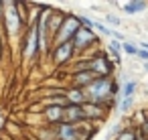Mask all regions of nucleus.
<instances>
[{
    "label": "nucleus",
    "mask_w": 148,
    "mask_h": 140,
    "mask_svg": "<svg viewBox=\"0 0 148 140\" xmlns=\"http://www.w3.org/2000/svg\"><path fill=\"white\" fill-rule=\"evenodd\" d=\"M112 81L114 77H95L85 89V104H95V106H101L106 108V102L112 97Z\"/></svg>",
    "instance_id": "1"
},
{
    "label": "nucleus",
    "mask_w": 148,
    "mask_h": 140,
    "mask_svg": "<svg viewBox=\"0 0 148 140\" xmlns=\"http://www.w3.org/2000/svg\"><path fill=\"white\" fill-rule=\"evenodd\" d=\"M89 71L95 75V77H114V71H116V65L112 63V59L108 57L106 51H95L91 57H89Z\"/></svg>",
    "instance_id": "2"
},
{
    "label": "nucleus",
    "mask_w": 148,
    "mask_h": 140,
    "mask_svg": "<svg viewBox=\"0 0 148 140\" xmlns=\"http://www.w3.org/2000/svg\"><path fill=\"white\" fill-rule=\"evenodd\" d=\"M79 29H81V25H79V19H77V14H73V12H67V14H65V21H63V25H61V29L57 31L55 39H53V45H51V49H53V47H57V45L69 43V41L75 37V33H77Z\"/></svg>",
    "instance_id": "3"
},
{
    "label": "nucleus",
    "mask_w": 148,
    "mask_h": 140,
    "mask_svg": "<svg viewBox=\"0 0 148 140\" xmlns=\"http://www.w3.org/2000/svg\"><path fill=\"white\" fill-rule=\"evenodd\" d=\"M71 43H73V47H75V55H77V53L81 55V53H85V51L97 47V45H99V37L95 35V31L79 29V31L75 33V37L71 39Z\"/></svg>",
    "instance_id": "4"
},
{
    "label": "nucleus",
    "mask_w": 148,
    "mask_h": 140,
    "mask_svg": "<svg viewBox=\"0 0 148 140\" xmlns=\"http://www.w3.org/2000/svg\"><path fill=\"white\" fill-rule=\"evenodd\" d=\"M39 14V12H37ZM23 55H25V59H29V61H33V59H37L41 53H39V35H37V16H35V21L31 23V27H29V31H27V35H25V41H23Z\"/></svg>",
    "instance_id": "5"
},
{
    "label": "nucleus",
    "mask_w": 148,
    "mask_h": 140,
    "mask_svg": "<svg viewBox=\"0 0 148 140\" xmlns=\"http://www.w3.org/2000/svg\"><path fill=\"white\" fill-rule=\"evenodd\" d=\"M51 59H53V63L57 67H65V65L73 63L75 61V47H73V43L69 41V43L53 47L51 49Z\"/></svg>",
    "instance_id": "6"
},
{
    "label": "nucleus",
    "mask_w": 148,
    "mask_h": 140,
    "mask_svg": "<svg viewBox=\"0 0 148 140\" xmlns=\"http://www.w3.org/2000/svg\"><path fill=\"white\" fill-rule=\"evenodd\" d=\"M4 25H6L8 35H16V33L21 31V27H25V25H23V21H21V16H18L16 2L6 4V10H4Z\"/></svg>",
    "instance_id": "7"
},
{
    "label": "nucleus",
    "mask_w": 148,
    "mask_h": 140,
    "mask_svg": "<svg viewBox=\"0 0 148 140\" xmlns=\"http://www.w3.org/2000/svg\"><path fill=\"white\" fill-rule=\"evenodd\" d=\"M63 122H67V124H83V122H87L85 114H83V108L75 106V104H67L63 108Z\"/></svg>",
    "instance_id": "8"
},
{
    "label": "nucleus",
    "mask_w": 148,
    "mask_h": 140,
    "mask_svg": "<svg viewBox=\"0 0 148 140\" xmlns=\"http://www.w3.org/2000/svg\"><path fill=\"white\" fill-rule=\"evenodd\" d=\"M81 108H83L85 120H87V122H91V124H97V122L106 120V116L110 114L106 108H101V106H95V104H83Z\"/></svg>",
    "instance_id": "9"
},
{
    "label": "nucleus",
    "mask_w": 148,
    "mask_h": 140,
    "mask_svg": "<svg viewBox=\"0 0 148 140\" xmlns=\"http://www.w3.org/2000/svg\"><path fill=\"white\" fill-rule=\"evenodd\" d=\"M65 106H67V104H65ZM65 106H47V108L43 110L45 120H47L51 126L61 124V122H63V108H65Z\"/></svg>",
    "instance_id": "10"
},
{
    "label": "nucleus",
    "mask_w": 148,
    "mask_h": 140,
    "mask_svg": "<svg viewBox=\"0 0 148 140\" xmlns=\"http://www.w3.org/2000/svg\"><path fill=\"white\" fill-rule=\"evenodd\" d=\"M95 79V75L91 71H81V73H73L71 75V87H77V89H85L91 81Z\"/></svg>",
    "instance_id": "11"
},
{
    "label": "nucleus",
    "mask_w": 148,
    "mask_h": 140,
    "mask_svg": "<svg viewBox=\"0 0 148 140\" xmlns=\"http://www.w3.org/2000/svg\"><path fill=\"white\" fill-rule=\"evenodd\" d=\"M120 8H122V12L134 16V14H140V12L146 10L148 8V2H146V0H130V2H124Z\"/></svg>",
    "instance_id": "12"
},
{
    "label": "nucleus",
    "mask_w": 148,
    "mask_h": 140,
    "mask_svg": "<svg viewBox=\"0 0 148 140\" xmlns=\"http://www.w3.org/2000/svg\"><path fill=\"white\" fill-rule=\"evenodd\" d=\"M65 97H67V104H75V106H83L87 102L83 89H77V87H69L65 91Z\"/></svg>",
    "instance_id": "13"
},
{
    "label": "nucleus",
    "mask_w": 148,
    "mask_h": 140,
    "mask_svg": "<svg viewBox=\"0 0 148 140\" xmlns=\"http://www.w3.org/2000/svg\"><path fill=\"white\" fill-rule=\"evenodd\" d=\"M134 108H136V97H118V106H116L118 114H130Z\"/></svg>",
    "instance_id": "14"
},
{
    "label": "nucleus",
    "mask_w": 148,
    "mask_h": 140,
    "mask_svg": "<svg viewBox=\"0 0 148 140\" xmlns=\"http://www.w3.org/2000/svg\"><path fill=\"white\" fill-rule=\"evenodd\" d=\"M136 91H138V81L136 79H130V81L120 85V97H136Z\"/></svg>",
    "instance_id": "15"
},
{
    "label": "nucleus",
    "mask_w": 148,
    "mask_h": 140,
    "mask_svg": "<svg viewBox=\"0 0 148 140\" xmlns=\"http://www.w3.org/2000/svg\"><path fill=\"white\" fill-rule=\"evenodd\" d=\"M136 138H138V130L134 126H124V130L114 140H136Z\"/></svg>",
    "instance_id": "16"
},
{
    "label": "nucleus",
    "mask_w": 148,
    "mask_h": 140,
    "mask_svg": "<svg viewBox=\"0 0 148 140\" xmlns=\"http://www.w3.org/2000/svg\"><path fill=\"white\" fill-rule=\"evenodd\" d=\"M93 31H97L101 37H112V29L101 21H93Z\"/></svg>",
    "instance_id": "17"
},
{
    "label": "nucleus",
    "mask_w": 148,
    "mask_h": 140,
    "mask_svg": "<svg viewBox=\"0 0 148 140\" xmlns=\"http://www.w3.org/2000/svg\"><path fill=\"white\" fill-rule=\"evenodd\" d=\"M138 45H134L132 41H124L122 43V53H126V55H130V57H136V53H138Z\"/></svg>",
    "instance_id": "18"
},
{
    "label": "nucleus",
    "mask_w": 148,
    "mask_h": 140,
    "mask_svg": "<svg viewBox=\"0 0 148 140\" xmlns=\"http://www.w3.org/2000/svg\"><path fill=\"white\" fill-rule=\"evenodd\" d=\"M122 130H124V124H122V122H116V124L108 130V140H114V138H116Z\"/></svg>",
    "instance_id": "19"
},
{
    "label": "nucleus",
    "mask_w": 148,
    "mask_h": 140,
    "mask_svg": "<svg viewBox=\"0 0 148 140\" xmlns=\"http://www.w3.org/2000/svg\"><path fill=\"white\" fill-rule=\"evenodd\" d=\"M138 136H140L142 140H148V118H146L142 124H138Z\"/></svg>",
    "instance_id": "20"
},
{
    "label": "nucleus",
    "mask_w": 148,
    "mask_h": 140,
    "mask_svg": "<svg viewBox=\"0 0 148 140\" xmlns=\"http://www.w3.org/2000/svg\"><path fill=\"white\" fill-rule=\"evenodd\" d=\"M106 23H110L114 27H122V19L116 16V14H106Z\"/></svg>",
    "instance_id": "21"
},
{
    "label": "nucleus",
    "mask_w": 148,
    "mask_h": 140,
    "mask_svg": "<svg viewBox=\"0 0 148 140\" xmlns=\"http://www.w3.org/2000/svg\"><path fill=\"white\" fill-rule=\"evenodd\" d=\"M112 39H114V41H118V43L128 41V39H126V35H124L122 31H116V29H112Z\"/></svg>",
    "instance_id": "22"
},
{
    "label": "nucleus",
    "mask_w": 148,
    "mask_h": 140,
    "mask_svg": "<svg viewBox=\"0 0 148 140\" xmlns=\"http://www.w3.org/2000/svg\"><path fill=\"white\" fill-rule=\"evenodd\" d=\"M106 49H114V51L122 53V43H118V41H114V39H112V41L108 43V47H106Z\"/></svg>",
    "instance_id": "23"
},
{
    "label": "nucleus",
    "mask_w": 148,
    "mask_h": 140,
    "mask_svg": "<svg viewBox=\"0 0 148 140\" xmlns=\"http://www.w3.org/2000/svg\"><path fill=\"white\" fill-rule=\"evenodd\" d=\"M136 57H138V59H140L142 63H148V51H142V49H138Z\"/></svg>",
    "instance_id": "24"
},
{
    "label": "nucleus",
    "mask_w": 148,
    "mask_h": 140,
    "mask_svg": "<svg viewBox=\"0 0 148 140\" xmlns=\"http://www.w3.org/2000/svg\"><path fill=\"white\" fill-rule=\"evenodd\" d=\"M126 81H130V73L122 71V73H120V85H122V83H126Z\"/></svg>",
    "instance_id": "25"
},
{
    "label": "nucleus",
    "mask_w": 148,
    "mask_h": 140,
    "mask_svg": "<svg viewBox=\"0 0 148 140\" xmlns=\"http://www.w3.org/2000/svg\"><path fill=\"white\" fill-rule=\"evenodd\" d=\"M140 49H142V51H148V41H142V43H140Z\"/></svg>",
    "instance_id": "26"
},
{
    "label": "nucleus",
    "mask_w": 148,
    "mask_h": 140,
    "mask_svg": "<svg viewBox=\"0 0 148 140\" xmlns=\"http://www.w3.org/2000/svg\"><path fill=\"white\" fill-rule=\"evenodd\" d=\"M142 69H144V71L148 73V63H144V65H142Z\"/></svg>",
    "instance_id": "27"
},
{
    "label": "nucleus",
    "mask_w": 148,
    "mask_h": 140,
    "mask_svg": "<svg viewBox=\"0 0 148 140\" xmlns=\"http://www.w3.org/2000/svg\"><path fill=\"white\" fill-rule=\"evenodd\" d=\"M0 57H2V39H0Z\"/></svg>",
    "instance_id": "28"
},
{
    "label": "nucleus",
    "mask_w": 148,
    "mask_h": 140,
    "mask_svg": "<svg viewBox=\"0 0 148 140\" xmlns=\"http://www.w3.org/2000/svg\"><path fill=\"white\" fill-rule=\"evenodd\" d=\"M146 89H148V83H146Z\"/></svg>",
    "instance_id": "29"
}]
</instances>
